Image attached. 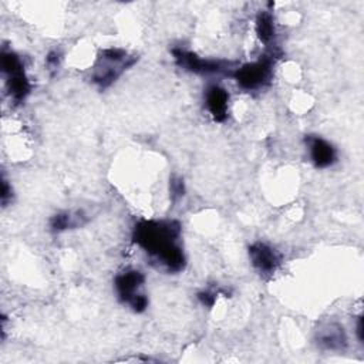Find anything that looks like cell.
Listing matches in <instances>:
<instances>
[{
    "label": "cell",
    "mask_w": 364,
    "mask_h": 364,
    "mask_svg": "<svg viewBox=\"0 0 364 364\" xmlns=\"http://www.w3.org/2000/svg\"><path fill=\"white\" fill-rule=\"evenodd\" d=\"M132 239L155 267L166 273H179L185 269L181 225L176 220H141L134 228Z\"/></svg>",
    "instance_id": "1"
},
{
    "label": "cell",
    "mask_w": 364,
    "mask_h": 364,
    "mask_svg": "<svg viewBox=\"0 0 364 364\" xmlns=\"http://www.w3.org/2000/svg\"><path fill=\"white\" fill-rule=\"evenodd\" d=\"M304 144L307 145L310 159L316 168H328L337 161L336 148L318 135H306Z\"/></svg>",
    "instance_id": "9"
},
{
    "label": "cell",
    "mask_w": 364,
    "mask_h": 364,
    "mask_svg": "<svg viewBox=\"0 0 364 364\" xmlns=\"http://www.w3.org/2000/svg\"><path fill=\"white\" fill-rule=\"evenodd\" d=\"M256 34L264 44H270L274 38V21L269 11H262L256 17Z\"/></svg>",
    "instance_id": "12"
},
{
    "label": "cell",
    "mask_w": 364,
    "mask_h": 364,
    "mask_svg": "<svg viewBox=\"0 0 364 364\" xmlns=\"http://www.w3.org/2000/svg\"><path fill=\"white\" fill-rule=\"evenodd\" d=\"M205 105L213 121L223 122L229 112V94L220 85H209L205 91Z\"/></svg>",
    "instance_id": "10"
},
{
    "label": "cell",
    "mask_w": 364,
    "mask_h": 364,
    "mask_svg": "<svg viewBox=\"0 0 364 364\" xmlns=\"http://www.w3.org/2000/svg\"><path fill=\"white\" fill-rule=\"evenodd\" d=\"M355 328H357V330H355L357 337H358L360 343H363V317H361V316L357 318V327H355Z\"/></svg>",
    "instance_id": "17"
},
{
    "label": "cell",
    "mask_w": 364,
    "mask_h": 364,
    "mask_svg": "<svg viewBox=\"0 0 364 364\" xmlns=\"http://www.w3.org/2000/svg\"><path fill=\"white\" fill-rule=\"evenodd\" d=\"M46 61H47V65L50 67V70H54L58 67L60 64V54L57 51H51L48 53V55L46 57Z\"/></svg>",
    "instance_id": "16"
},
{
    "label": "cell",
    "mask_w": 364,
    "mask_h": 364,
    "mask_svg": "<svg viewBox=\"0 0 364 364\" xmlns=\"http://www.w3.org/2000/svg\"><path fill=\"white\" fill-rule=\"evenodd\" d=\"M136 57L129 55L125 50L121 48H105L100 53L97 63L94 65L91 80L100 88H107L115 82L121 74L128 70Z\"/></svg>",
    "instance_id": "2"
},
{
    "label": "cell",
    "mask_w": 364,
    "mask_h": 364,
    "mask_svg": "<svg viewBox=\"0 0 364 364\" xmlns=\"http://www.w3.org/2000/svg\"><path fill=\"white\" fill-rule=\"evenodd\" d=\"M273 55H263L253 63L243 64L240 68H235L232 77L237 85L245 91H253L264 87L272 77Z\"/></svg>",
    "instance_id": "5"
},
{
    "label": "cell",
    "mask_w": 364,
    "mask_h": 364,
    "mask_svg": "<svg viewBox=\"0 0 364 364\" xmlns=\"http://www.w3.org/2000/svg\"><path fill=\"white\" fill-rule=\"evenodd\" d=\"M172 55L175 63L191 73L195 74H219L228 73L232 75L235 71L232 68V63L226 60H213V58H203L196 55L192 51H186L182 48H172Z\"/></svg>",
    "instance_id": "6"
},
{
    "label": "cell",
    "mask_w": 364,
    "mask_h": 364,
    "mask_svg": "<svg viewBox=\"0 0 364 364\" xmlns=\"http://www.w3.org/2000/svg\"><path fill=\"white\" fill-rule=\"evenodd\" d=\"M145 276L136 269H127L114 279V287L121 303L128 304L135 313H142L148 307V297L144 293Z\"/></svg>",
    "instance_id": "3"
},
{
    "label": "cell",
    "mask_w": 364,
    "mask_h": 364,
    "mask_svg": "<svg viewBox=\"0 0 364 364\" xmlns=\"http://www.w3.org/2000/svg\"><path fill=\"white\" fill-rule=\"evenodd\" d=\"M169 191H171V196L172 199H179L185 195V183H183V179L179 178V176H175L171 179V183H169Z\"/></svg>",
    "instance_id": "13"
},
{
    "label": "cell",
    "mask_w": 364,
    "mask_h": 364,
    "mask_svg": "<svg viewBox=\"0 0 364 364\" xmlns=\"http://www.w3.org/2000/svg\"><path fill=\"white\" fill-rule=\"evenodd\" d=\"M87 216L82 210H65L54 215L50 220V229L54 233H60L68 229L80 228L87 222Z\"/></svg>",
    "instance_id": "11"
},
{
    "label": "cell",
    "mask_w": 364,
    "mask_h": 364,
    "mask_svg": "<svg viewBox=\"0 0 364 364\" xmlns=\"http://www.w3.org/2000/svg\"><path fill=\"white\" fill-rule=\"evenodd\" d=\"M1 71L6 77V87L10 98L20 104L31 91V84L24 73V65L20 57L13 51H1Z\"/></svg>",
    "instance_id": "4"
},
{
    "label": "cell",
    "mask_w": 364,
    "mask_h": 364,
    "mask_svg": "<svg viewBox=\"0 0 364 364\" xmlns=\"http://www.w3.org/2000/svg\"><path fill=\"white\" fill-rule=\"evenodd\" d=\"M198 300L206 306V307H212L215 304V300H216V294L212 293V291H208V290H203V291H199L198 293Z\"/></svg>",
    "instance_id": "14"
},
{
    "label": "cell",
    "mask_w": 364,
    "mask_h": 364,
    "mask_svg": "<svg viewBox=\"0 0 364 364\" xmlns=\"http://www.w3.org/2000/svg\"><path fill=\"white\" fill-rule=\"evenodd\" d=\"M249 259L253 267L262 274H272L282 263L280 253L264 242H255L249 246Z\"/></svg>",
    "instance_id": "7"
},
{
    "label": "cell",
    "mask_w": 364,
    "mask_h": 364,
    "mask_svg": "<svg viewBox=\"0 0 364 364\" xmlns=\"http://www.w3.org/2000/svg\"><path fill=\"white\" fill-rule=\"evenodd\" d=\"M318 347L328 351H343L347 347V334L337 321H324L316 331Z\"/></svg>",
    "instance_id": "8"
},
{
    "label": "cell",
    "mask_w": 364,
    "mask_h": 364,
    "mask_svg": "<svg viewBox=\"0 0 364 364\" xmlns=\"http://www.w3.org/2000/svg\"><path fill=\"white\" fill-rule=\"evenodd\" d=\"M9 200H11V188L9 186L7 181L3 178V181H1V203H3V206H6L9 203Z\"/></svg>",
    "instance_id": "15"
}]
</instances>
